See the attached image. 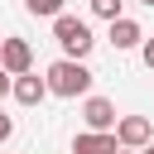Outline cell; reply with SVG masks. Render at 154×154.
Masks as SVG:
<instances>
[{
	"instance_id": "cell-1",
	"label": "cell",
	"mask_w": 154,
	"mask_h": 154,
	"mask_svg": "<svg viewBox=\"0 0 154 154\" xmlns=\"http://www.w3.org/2000/svg\"><path fill=\"white\" fill-rule=\"evenodd\" d=\"M43 77H48V96H63V101H77V96L91 91V67L77 63V58H58V63H48Z\"/></svg>"
},
{
	"instance_id": "cell-2",
	"label": "cell",
	"mask_w": 154,
	"mask_h": 154,
	"mask_svg": "<svg viewBox=\"0 0 154 154\" xmlns=\"http://www.w3.org/2000/svg\"><path fill=\"white\" fill-rule=\"evenodd\" d=\"M53 38H58L63 58H77V63H82V58L96 48L91 24H87V19H77V14H58V19H53Z\"/></svg>"
},
{
	"instance_id": "cell-3",
	"label": "cell",
	"mask_w": 154,
	"mask_h": 154,
	"mask_svg": "<svg viewBox=\"0 0 154 154\" xmlns=\"http://www.w3.org/2000/svg\"><path fill=\"white\" fill-rule=\"evenodd\" d=\"M0 67H5L10 77L34 72V48H29V38H0Z\"/></svg>"
},
{
	"instance_id": "cell-4",
	"label": "cell",
	"mask_w": 154,
	"mask_h": 154,
	"mask_svg": "<svg viewBox=\"0 0 154 154\" xmlns=\"http://www.w3.org/2000/svg\"><path fill=\"white\" fill-rule=\"evenodd\" d=\"M116 140H120V149H144L149 140H154V125H149V116H120L116 120Z\"/></svg>"
},
{
	"instance_id": "cell-5",
	"label": "cell",
	"mask_w": 154,
	"mask_h": 154,
	"mask_svg": "<svg viewBox=\"0 0 154 154\" xmlns=\"http://www.w3.org/2000/svg\"><path fill=\"white\" fill-rule=\"evenodd\" d=\"M82 120H87V130H116V101H106V96H87L82 101Z\"/></svg>"
},
{
	"instance_id": "cell-6",
	"label": "cell",
	"mask_w": 154,
	"mask_h": 154,
	"mask_svg": "<svg viewBox=\"0 0 154 154\" xmlns=\"http://www.w3.org/2000/svg\"><path fill=\"white\" fill-rule=\"evenodd\" d=\"M116 149H120L116 130H82L72 140V154H116Z\"/></svg>"
},
{
	"instance_id": "cell-7",
	"label": "cell",
	"mask_w": 154,
	"mask_h": 154,
	"mask_svg": "<svg viewBox=\"0 0 154 154\" xmlns=\"http://www.w3.org/2000/svg\"><path fill=\"white\" fill-rule=\"evenodd\" d=\"M19 106H43V96H48V77H38V72H24V77H14V91H10Z\"/></svg>"
},
{
	"instance_id": "cell-8",
	"label": "cell",
	"mask_w": 154,
	"mask_h": 154,
	"mask_svg": "<svg viewBox=\"0 0 154 154\" xmlns=\"http://www.w3.org/2000/svg\"><path fill=\"white\" fill-rule=\"evenodd\" d=\"M140 43H144V29H140L130 14L111 19V48H116V53H125V48H140Z\"/></svg>"
},
{
	"instance_id": "cell-9",
	"label": "cell",
	"mask_w": 154,
	"mask_h": 154,
	"mask_svg": "<svg viewBox=\"0 0 154 154\" xmlns=\"http://www.w3.org/2000/svg\"><path fill=\"white\" fill-rule=\"evenodd\" d=\"M24 10L38 14V19H58L63 14V0H24Z\"/></svg>"
},
{
	"instance_id": "cell-10",
	"label": "cell",
	"mask_w": 154,
	"mask_h": 154,
	"mask_svg": "<svg viewBox=\"0 0 154 154\" xmlns=\"http://www.w3.org/2000/svg\"><path fill=\"white\" fill-rule=\"evenodd\" d=\"M120 5H125V0H91V14L111 24V19H120Z\"/></svg>"
},
{
	"instance_id": "cell-11",
	"label": "cell",
	"mask_w": 154,
	"mask_h": 154,
	"mask_svg": "<svg viewBox=\"0 0 154 154\" xmlns=\"http://www.w3.org/2000/svg\"><path fill=\"white\" fill-rule=\"evenodd\" d=\"M140 58H144V67L154 72V38H144V43H140Z\"/></svg>"
},
{
	"instance_id": "cell-12",
	"label": "cell",
	"mask_w": 154,
	"mask_h": 154,
	"mask_svg": "<svg viewBox=\"0 0 154 154\" xmlns=\"http://www.w3.org/2000/svg\"><path fill=\"white\" fill-rule=\"evenodd\" d=\"M10 91H14V77H10V72H5V67H0V101H5V96H10Z\"/></svg>"
},
{
	"instance_id": "cell-13",
	"label": "cell",
	"mask_w": 154,
	"mask_h": 154,
	"mask_svg": "<svg viewBox=\"0 0 154 154\" xmlns=\"http://www.w3.org/2000/svg\"><path fill=\"white\" fill-rule=\"evenodd\" d=\"M10 135H14V120H10V116H5V111H0V144H5V140H10Z\"/></svg>"
},
{
	"instance_id": "cell-14",
	"label": "cell",
	"mask_w": 154,
	"mask_h": 154,
	"mask_svg": "<svg viewBox=\"0 0 154 154\" xmlns=\"http://www.w3.org/2000/svg\"><path fill=\"white\" fill-rule=\"evenodd\" d=\"M140 154H154V140H149V144H144V149H140Z\"/></svg>"
},
{
	"instance_id": "cell-15",
	"label": "cell",
	"mask_w": 154,
	"mask_h": 154,
	"mask_svg": "<svg viewBox=\"0 0 154 154\" xmlns=\"http://www.w3.org/2000/svg\"><path fill=\"white\" fill-rule=\"evenodd\" d=\"M116 154H135V149H116Z\"/></svg>"
},
{
	"instance_id": "cell-16",
	"label": "cell",
	"mask_w": 154,
	"mask_h": 154,
	"mask_svg": "<svg viewBox=\"0 0 154 154\" xmlns=\"http://www.w3.org/2000/svg\"><path fill=\"white\" fill-rule=\"evenodd\" d=\"M144 5H149V10H154V0H144Z\"/></svg>"
}]
</instances>
